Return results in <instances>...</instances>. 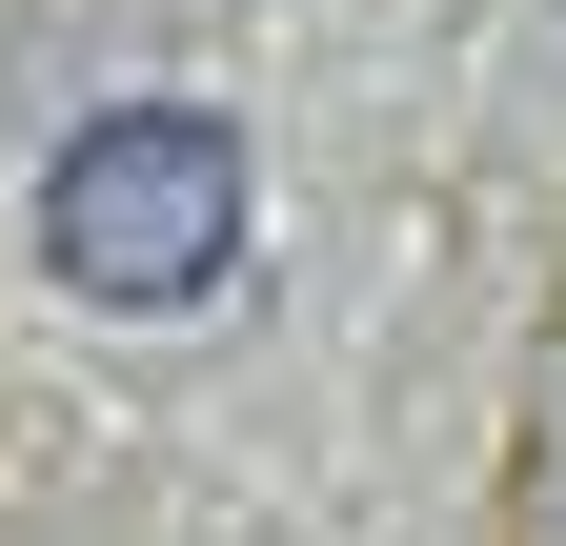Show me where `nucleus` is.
<instances>
[{
	"mask_svg": "<svg viewBox=\"0 0 566 546\" xmlns=\"http://www.w3.org/2000/svg\"><path fill=\"white\" fill-rule=\"evenodd\" d=\"M243 223H263V162H243L223 102H102L82 143L41 162V263H61V304H102V324L223 304Z\"/></svg>",
	"mask_w": 566,
	"mask_h": 546,
	"instance_id": "nucleus-1",
	"label": "nucleus"
}]
</instances>
